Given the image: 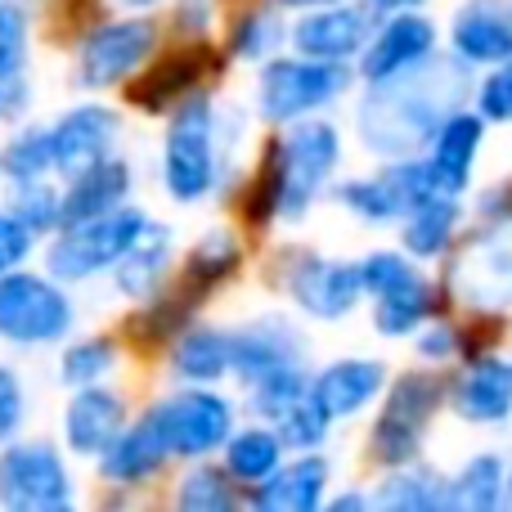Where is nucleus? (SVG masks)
<instances>
[{
    "label": "nucleus",
    "mask_w": 512,
    "mask_h": 512,
    "mask_svg": "<svg viewBox=\"0 0 512 512\" xmlns=\"http://www.w3.org/2000/svg\"><path fill=\"white\" fill-rule=\"evenodd\" d=\"M212 0H180L176 5V27L185 36H203L207 27H212Z\"/></svg>",
    "instance_id": "nucleus-47"
},
{
    "label": "nucleus",
    "mask_w": 512,
    "mask_h": 512,
    "mask_svg": "<svg viewBox=\"0 0 512 512\" xmlns=\"http://www.w3.org/2000/svg\"><path fill=\"white\" fill-rule=\"evenodd\" d=\"M283 459V436L274 427H248V432H230L225 441V472L234 481H265Z\"/></svg>",
    "instance_id": "nucleus-29"
},
{
    "label": "nucleus",
    "mask_w": 512,
    "mask_h": 512,
    "mask_svg": "<svg viewBox=\"0 0 512 512\" xmlns=\"http://www.w3.org/2000/svg\"><path fill=\"white\" fill-rule=\"evenodd\" d=\"M450 283L468 306H481V310L512 306V221L508 216L490 225L486 234H477L459 252Z\"/></svg>",
    "instance_id": "nucleus-10"
},
{
    "label": "nucleus",
    "mask_w": 512,
    "mask_h": 512,
    "mask_svg": "<svg viewBox=\"0 0 512 512\" xmlns=\"http://www.w3.org/2000/svg\"><path fill=\"white\" fill-rule=\"evenodd\" d=\"M436 409H441V378H436V373H405V378L391 387V400H387V409H382V418L373 423V459H382L387 468L414 463Z\"/></svg>",
    "instance_id": "nucleus-8"
},
{
    "label": "nucleus",
    "mask_w": 512,
    "mask_h": 512,
    "mask_svg": "<svg viewBox=\"0 0 512 512\" xmlns=\"http://www.w3.org/2000/svg\"><path fill=\"white\" fill-rule=\"evenodd\" d=\"M337 162H342V135L333 122L324 117H301L292 122L288 140L279 144V158H274V176H270V203L274 216L283 221H301L310 212L324 185L333 180Z\"/></svg>",
    "instance_id": "nucleus-2"
},
{
    "label": "nucleus",
    "mask_w": 512,
    "mask_h": 512,
    "mask_svg": "<svg viewBox=\"0 0 512 512\" xmlns=\"http://www.w3.org/2000/svg\"><path fill=\"white\" fill-rule=\"evenodd\" d=\"M144 225H149V216L131 212V207H117V212L63 225V234L50 243V256H45L50 274L63 283H81V279H95V274L113 270L126 256V248L144 234Z\"/></svg>",
    "instance_id": "nucleus-4"
},
{
    "label": "nucleus",
    "mask_w": 512,
    "mask_h": 512,
    "mask_svg": "<svg viewBox=\"0 0 512 512\" xmlns=\"http://www.w3.org/2000/svg\"><path fill=\"white\" fill-rule=\"evenodd\" d=\"M283 36H288L283 32V18L274 14V9H256V14H248L239 23V32H234V54L248 63H261L279 50Z\"/></svg>",
    "instance_id": "nucleus-40"
},
{
    "label": "nucleus",
    "mask_w": 512,
    "mask_h": 512,
    "mask_svg": "<svg viewBox=\"0 0 512 512\" xmlns=\"http://www.w3.org/2000/svg\"><path fill=\"white\" fill-rule=\"evenodd\" d=\"M23 414H27V396H23V382H18L14 369L0 364V445L23 427Z\"/></svg>",
    "instance_id": "nucleus-44"
},
{
    "label": "nucleus",
    "mask_w": 512,
    "mask_h": 512,
    "mask_svg": "<svg viewBox=\"0 0 512 512\" xmlns=\"http://www.w3.org/2000/svg\"><path fill=\"white\" fill-rule=\"evenodd\" d=\"M328 423H333V418H328L324 409H319V400L306 391V396L274 423V432H279L283 445H292V450H319L328 436Z\"/></svg>",
    "instance_id": "nucleus-36"
},
{
    "label": "nucleus",
    "mask_w": 512,
    "mask_h": 512,
    "mask_svg": "<svg viewBox=\"0 0 512 512\" xmlns=\"http://www.w3.org/2000/svg\"><path fill=\"white\" fill-rule=\"evenodd\" d=\"M504 459L499 454H477L463 463V472L450 481V508L463 512H490L504 504Z\"/></svg>",
    "instance_id": "nucleus-31"
},
{
    "label": "nucleus",
    "mask_w": 512,
    "mask_h": 512,
    "mask_svg": "<svg viewBox=\"0 0 512 512\" xmlns=\"http://www.w3.org/2000/svg\"><path fill=\"white\" fill-rule=\"evenodd\" d=\"M504 504L512 508V468H508V477H504Z\"/></svg>",
    "instance_id": "nucleus-52"
},
{
    "label": "nucleus",
    "mask_w": 512,
    "mask_h": 512,
    "mask_svg": "<svg viewBox=\"0 0 512 512\" xmlns=\"http://www.w3.org/2000/svg\"><path fill=\"white\" fill-rule=\"evenodd\" d=\"M382 387H387V364L382 360H337L310 378V396L319 400V409L328 418L360 414L364 405L378 400Z\"/></svg>",
    "instance_id": "nucleus-21"
},
{
    "label": "nucleus",
    "mask_w": 512,
    "mask_h": 512,
    "mask_svg": "<svg viewBox=\"0 0 512 512\" xmlns=\"http://www.w3.org/2000/svg\"><path fill=\"white\" fill-rule=\"evenodd\" d=\"M27 252H32V230L14 212H0V274L18 270V261H27Z\"/></svg>",
    "instance_id": "nucleus-45"
},
{
    "label": "nucleus",
    "mask_w": 512,
    "mask_h": 512,
    "mask_svg": "<svg viewBox=\"0 0 512 512\" xmlns=\"http://www.w3.org/2000/svg\"><path fill=\"white\" fill-rule=\"evenodd\" d=\"M373 27H378V9L373 5H315L306 18L292 23V50L306 59L346 63L369 45Z\"/></svg>",
    "instance_id": "nucleus-13"
},
{
    "label": "nucleus",
    "mask_w": 512,
    "mask_h": 512,
    "mask_svg": "<svg viewBox=\"0 0 512 512\" xmlns=\"http://www.w3.org/2000/svg\"><path fill=\"white\" fill-rule=\"evenodd\" d=\"M122 5H131V9H144V5H153V0H122Z\"/></svg>",
    "instance_id": "nucleus-53"
},
{
    "label": "nucleus",
    "mask_w": 512,
    "mask_h": 512,
    "mask_svg": "<svg viewBox=\"0 0 512 512\" xmlns=\"http://www.w3.org/2000/svg\"><path fill=\"white\" fill-rule=\"evenodd\" d=\"M153 32L149 18H113V23H99L95 32L81 41V59H77V77L86 90H104L126 81L144 59L153 54Z\"/></svg>",
    "instance_id": "nucleus-12"
},
{
    "label": "nucleus",
    "mask_w": 512,
    "mask_h": 512,
    "mask_svg": "<svg viewBox=\"0 0 512 512\" xmlns=\"http://www.w3.org/2000/svg\"><path fill=\"white\" fill-rule=\"evenodd\" d=\"M436 194H441V189H436L427 158H396L382 176L351 180V185L337 189L346 212H355L360 221H373V225L405 221L414 207H423L427 198H436Z\"/></svg>",
    "instance_id": "nucleus-9"
},
{
    "label": "nucleus",
    "mask_w": 512,
    "mask_h": 512,
    "mask_svg": "<svg viewBox=\"0 0 512 512\" xmlns=\"http://www.w3.org/2000/svg\"><path fill=\"white\" fill-rule=\"evenodd\" d=\"M279 5H292V9H315V5H333V0H279Z\"/></svg>",
    "instance_id": "nucleus-51"
},
{
    "label": "nucleus",
    "mask_w": 512,
    "mask_h": 512,
    "mask_svg": "<svg viewBox=\"0 0 512 512\" xmlns=\"http://www.w3.org/2000/svg\"><path fill=\"white\" fill-rule=\"evenodd\" d=\"M477 113L486 117V122H512V59L499 63V68L481 81Z\"/></svg>",
    "instance_id": "nucleus-42"
},
{
    "label": "nucleus",
    "mask_w": 512,
    "mask_h": 512,
    "mask_svg": "<svg viewBox=\"0 0 512 512\" xmlns=\"http://www.w3.org/2000/svg\"><path fill=\"white\" fill-rule=\"evenodd\" d=\"M373 499L369 495H360V490H351V495H337V499H328V508L333 512H346V508H369Z\"/></svg>",
    "instance_id": "nucleus-49"
},
{
    "label": "nucleus",
    "mask_w": 512,
    "mask_h": 512,
    "mask_svg": "<svg viewBox=\"0 0 512 512\" xmlns=\"http://www.w3.org/2000/svg\"><path fill=\"white\" fill-rule=\"evenodd\" d=\"M126 194H131V167L108 153V158L90 162L86 171H77L72 185L63 189V225H77V221H90V216L117 212Z\"/></svg>",
    "instance_id": "nucleus-23"
},
{
    "label": "nucleus",
    "mask_w": 512,
    "mask_h": 512,
    "mask_svg": "<svg viewBox=\"0 0 512 512\" xmlns=\"http://www.w3.org/2000/svg\"><path fill=\"white\" fill-rule=\"evenodd\" d=\"M32 108V86L18 68L0 72V122H18V117Z\"/></svg>",
    "instance_id": "nucleus-46"
},
{
    "label": "nucleus",
    "mask_w": 512,
    "mask_h": 512,
    "mask_svg": "<svg viewBox=\"0 0 512 512\" xmlns=\"http://www.w3.org/2000/svg\"><path fill=\"white\" fill-rule=\"evenodd\" d=\"M454 54L463 63H499L512 59V5L472 0L454 14Z\"/></svg>",
    "instance_id": "nucleus-20"
},
{
    "label": "nucleus",
    "mask_w": 512,
    "mask_h": 512,
    "mask_svg": "<svg viewBox=\"0 0 512 512\" xmlns=\"http://www.w3.org/2000/svg\"><path fill=\"white\" fill-rule=\"evenodd\" d=\"M27 50V14L18 5H0V72L18 68Z\"/></svg>",
    "instance_id": "nucleus-43"
},
{
    "label": "nucleus",
    "mask_w": 512,
    "mask_h": 512,
    "mask_svg": "<svg viewBox=\"0 0 512 512\" xmlns=\"http://www.w3.org/2000/svg\"><path fill=\"white\" fill-rule=\"evenodd\" d=\"M72 333V301L54 279L9 270L0 274V342L50 346Z\"/></svg>",
    "instance_id": "nucleus-6"
},
{
    "label": "nucleus",
    "mask_w": 512,
    "mask_h": 512,
    "mask_svg": "<svg viewBox=\"0 0 512 512\" xmlns=\"http://www.w3.org/2000/svg\"><path fill=\"white\" fill-rule=\"evenodd\" d=\"M230 355H234V373L252 387V382L274 378V373L301 369L306 346L283 319H256L243 333H230Z\"/></svg>",
    "instance_id": "nucleus-18"
},
{
    "label": "nucleus",
    "mask_w": 512,
    "mask_h": 512,
    "mask_svg": "<svg viewBox=\"0 0 512 512\" xmlns=\"http://www.w3.org/2000/svg\"><path fill=\"white\" fill-rule=\"evenodd\" d=\"M167 265H171V230L167 225H158V221H149L140 239H135L131 248H126L122 261L113 265L117 288H122L126 297H135V301H149L153 292H158Z\"/></svg>",
    "instance_id": "nucleus-26"
},
{
    "label": "nucleus",
    "mask_w": 512,
    "mask_h": 512,
    "mask_svg": "<svg viewBox=\"0 0 512 512\" xmlns=\"http://www.w3.org/2000/svg\"><path fill=\"white\" fill-rule=\"evenodd\" d=\"M346 86L351 81H346L342 63L306 59V54H297V59H270L261 72V86H256V113L274 126H292L306 113L328 108Z\"/></svg>",
    "instance_id": "nucleus-5"
},
{
    "label": "nucleus",
    "mask_w": 512,
    "mask_h": 512,
    "mask_svg": "<svg viewBox=\"0 0 512 512\" xmlns=\"http://www.w3.org/2000/svg\"><path fill=\"white\" fill-rule=\"evenodd\" d=\"M360 265L324 261V256H301L288 270V297L310 319H342L360 301Z\"/></svg>",
    "instance_id": "nucleus-14"
},
{
    "label": "nucleus",
    "mask_w": 512,
    "mask_h": 512,
    "mask_svg": "<svg viewBox=\"0 0 512 512\" xmlns=\"http://www.w3.org/2000/svg\"><path fill=\"white\" fill-rule=\"evenodd\" d=\"M427 315H432V283H427L423 274H414L409 283L387 288V292H378V297H373V328H378L382 337L414 333Z\"/></svg>",
    "instance_id": "nucleus-28"
},
{
    "label": "nucleus",
    "mask_w": 512,
    "mask_h": 512,
    "mask_svg": "<svg viewBox=\"0 0 512 512\" xmlns=\"http://www.w3.org/2000/svg\"><path fill=\"white\" fill-rule=\"evenodd\" d=\"M463 95H468L463 59L445 63L427 54L414 68L396 72L387 81H373L360 113H355V131H360L364 149L378 153V158H414L436 140L441 122L463 104Z\"/></svg>",
    "instance_id": "nucleus-1"
},
{
    "label": "nucleus",
    "mask_w": 512,
    "mask_h": 512,
    "mask_svg": "<svg viewBox=\"0 0 512 512\" xmlns=\"http://www.w3.org/2000/svg\"><path fill=\"white\" fill-rule=\"evenodd\" d=\"M117 131H122V122H117L113 108L86 104V108H72V113H63L59 122L50 126L54 171H63V176H77V171H86L90 162L108 158V153H113V144H117Z\"/></svg>",
    "instance_id": "nucleus-16"
},
{
    "label": "nucleus",
    "mask_w": 512,
    "mask_h": 512,
    "mask_svg": "<svg viewBox=\"0 0 512 512\" xmlns=\"http://www.w3.org/2000/svg\"><path fill=\"white\" fill-rule=\"evenodd\" d=\"M113 364H117V346L108 337H81V342H72L63 351V382L72 391L95 387V382H104L113 373Z\"/></svg>",
    "instance_id": "nucleus-34"
},
{
    "label": "nucleus",
    "mask_w": 512,
    "mask_h": 512,
    "mask_svg": "<svg viewBox=\"0 0 512 512\" xmlns=\"http://www.w3.org/2000/svg\"><path fill=\"white\" fill-rule=\"evenodd\" d=\"M162 436H167L171 454L180 459H203V454L221 450L234 432V405L216 391H185V396H171L153 409Z\"/></svg>",
    "instance_id": "nucleus-11"
},
{
    "label": "nucleus",
    "mask_w": 512,
    "mask_h": 512,
    "mask_svg": "<svg viewBox=\"0 0 512 512\" xmlns=\"http://www.w3.org/2000/svg\"><path fill=\"white\" fill-rule=\"evenodd\" d=\"M481 140H486V117L481 113H463L454 108L450 117L441 122L436 140L427 144V167H432V180L441 194L459 198L472 180V167H477Z\"/></svg>",
    "instance_id": "nucleus-17"
},
{
    "label": "nucleus",
    "mask_w": 512,
    "mask_h": 512,
    "mask_svg": "<svg viewBox=\"0 0 512 512\" xmlns=\"http://www.w3.org/2000/svg\"><path fill=\"white\" fill-rule=\"evenodd\" d=\"M122 427H126V405L113 391L77 387V396L63 409V441H68L72 454H86V459H99L117 441Z\"/></svg>",
    "instance_id": "nucleus-19"
},
{
    "label": "nucleus",
    "mask_w": 512,
    "mask_h": 512,
    "mask_svg": "<svg viewBox=\"0 0 512 512\" xmlns=\"http://www.w3.org/2000/svg\"><path fill=\"white\" fill-rule=\"evenodd\" d=\"M0 504L14 512H54L72 504V477L50 441H23L0 454Z\"/></svg>",
    "instance_id": "nucleus-7"
},
{
    "label": "nucleus",
    "mask_w": 512,
    "mask_h": 512,
    "mask_svg": "<svg viewBox=\"0 0 512 512\" xmlns=\"http://www.w3.org/2000/svg\"><path fill=\"white\" fill-rule=\"evenodd\" d=\"M14 216H18V221H23L32 234L59 230V225H63V194H59V189H50L45 180H27V185H18Z\"/></svg>",
    "instance_id": "nucleus-39"
},
{
    "label": "nucleus",
    "mask_w": 512,
    "mask_h": 512,
    "mask_svg": "<svg viewBox=\"0 0 512 512\" xmlns=\"http://www.w3.org/2000/svg\"><path fill=\"white\" fill-rule=\"evenodd\" d=\"M414 261H405L400 252H373L360 261V288L369 292V297H378V292L387 288H400V283L414 279Z\"/></svg>",
    "instance_id": "nucleus-41"
},
{
    "label": "nucleus",
    "mask_w": 512,
    "mask_h": 512,
    "mask_svg": "<svg viewBox=\"0 0 512 512\" xmlns=\"http://www.w3.org/2000/svg\"><path fill=\"white\" fill-rule=\"evenodd\" d=\"M230 472H216V468H198V472H189L185 481H180V490H176V499H180V508H189V512H230L239 499H234V486H230Z\"/></svg>",
    "instance_id": "nucleus-35"
},
{
    "label": "nucleus",
    "mask_w": 512,
    "mask_h": 512,
    "mask_svg": "<svg viewBox=\"0 0 512 512\" xmlns=\"http://www.w3.org/2000/svg\"><path fill=\"white\" fill-rule=\"evenodd\" d=\"M378 508H400V512H427V508H450V481H441L436 472H409L396 468V477H387L378 486V495H369Z\"/></svg>",
    "instance_id": "nucleus-32"
},
{
    "label": "nucleus",
    "mask_w": 512,
    "mask_h": 512,
    "mask_svg": "<svg viewBox=\"0 0 512 512\" xmlns=\"http://www.w3.org/2000/svg\"><path fill=\"white\" fill-rule=\"evenodd\" d=\"M454 225H459V203H454L450 194L427 198L423 207H414V212L405 216V230H400L405 252L409 256H441L454 239Z\"/></svg>",
    "instance_id": "nucleus-30"
},
{
    "label": "nucleus",
    "mask_w": 512,
    "mask_h": 512,
    "mask_svg": "<svg viewBox=\"0 0 512 512\" xmlns=\"http://www.w3.org/2000/svg\"><path fill=\"white\" fill-rule=\"evenodd\" d=\"M414 5H423V0H373V9H387V14H396V9H414Z\"/></svg>",
    "instance_id": "nucleus-50"
},
{
    "label": "nucleus",
    "mask_w": 512,
    "mask_h": 512,
    "mask_svg": "<svg viewBox=\"0 0 512 512\" xmlns=\"http://www.w3.org/2000/svg\"><path fill=\"white\" fill-rule=\"evenodd\" d=\"M454 414L468 418V423H481V427L504 423L512 414V364L495 360V355L468 364L459 387H454Z\"/></svg>",
    "instance_id": "nucleus-22"
},
{
    "label": "nucleus",
    "mask_w": 512,
    "mask_h": 512,
    "mask_svg": "<svg viewBox=\"0 0 512 512\" xmlns=\"http://www.w3.org/2000/svg\"><path fill=\"white\" fill-rule=\"evenodd\" d=\"M162 180L176 203H203L216 185V104L212 95H189L176 104L162 144Z\"/></svg>",
    "instance_id": "nucleus-3"
},
{
    "label": "nucleus",
    "mask_w": 512,
    "mask_h": 512,
    "mask_svg": "<svg viewBox=\"0 0 512 512\" xmlns=\"http://www.w3.org/2000/svg\"><path fill=\"white\" fill-rule=\"evenodd\" d=\"M0 171H5L14 185H27V180H45V171H54V153H50V131L41 126H27L0 153Z\"/></svg>",
    "instance_id": "nucleus-33"
},
{
    "label": "nucleus",
    "mask_w": 512,
    "mask_h": 512,
    "mask_svg": "<svg viewBox=\"0 0 512 512\" xmlns=\"http://www.w3.org/2000/svg\"><path fill=\"white\" fill-rule=\"evenodd\" d=\"M418 351H423V360H450V355L459 351V337H454L450 324H432L418 337Z\"/></svg>",
    "instance_id": "nucleus-48"
},
{
    "label": "nucleus",
    "mask_w": 512,
    "mask_h": 512,
    "mask_svg": "<svg viewBox=\"0 0 512 512\" xmlns=\"http://www.w3.org/2000/svg\"><path fill=\"white\" fill-rule=\"evenodd\" d=\"M328 463L319 454H301L288 468H274L265 481H256V508L265 512H315L324 504Z\"/></svg>",
    "instance_id": "nucleus-25"
},
{
    "label": "nucleus",
    "mask_w": 512,
    "mask_h": 512,
    "mask_svg": "<svg viewBox=\"0 0 512 512\" xmlns=\"http://www.w3.org/2000/svg\"><path fill=\"white\" fill-rule=\"evenodd\" d=\"M167 454H171V445H167V436H162L158 418L144 414L140 423L122 427V432H117V441L99 454V477L131 486V481H144L149 472H158Z\"/></svg>",
    "instance_id": "nucleus-24"
},
{
    "label": "nucleus",
    "mask_w": 512,
    "mask_h": 512,
    "mask_svg": "<svg viewBox=\"0 0 512 512\" xmlns=\"http://www.w3.org/2000/svg\"><path fill=\"white\" fill-rule=\"evenodd\" d=\"M310 391L306 373L301 369H288V373H274V378H261L252 382V414L270 418V423H279L283 414H288L292 405H297L301 396Z\"/></svg>",
    "instance_id": "nucleus-38"
},
{
    "label": "nucleus",
    "mask_w": 512,
    "mask_h": 512,
    "mask_svg": "<svg viewBox=\"0 0 512 512\" xmlns=\"http://www.w3.org/2000/svg\"><path fill=\"white\" fill-rule=\"evenodd\" d=\"M171 373L180 382H221L225 373H234V355H230V333H216V328H189L185 337L171 351Z\"/></svg>",
    "instance_id": "nucleus-27"
},
{
    "label": "nucleus",
    "mask_w": 512,
    "mask_h": 512,
    "mask_svg": "<svg viewBox=\"0 0 512 512\" xmlns=\"http://www.w3.org/2000/svg\"><path fill=\"white\" fill-rule=\"evenodd\" d=\"M436 50V27L427 23L423 14H391L387 23L373 27L369 45L360 50V77L369 81H387L396 77V72L414 68V63H423L427 54Z\"/></svg>",
    "instance_id": "nucleus-15"
},
{
    "label": "nucleus",
    "mask_w": 512,
    "mask_h": 512,
    "mask_svg": "<svg viewBox=\"0 0 512 512\" xmlns=\"http://www.w3.org/2000/svg\"><path fill=\"white\" fill-rule=\"evenodd\" d=\"M239 265V243H234L230 230H212L198 239V248L189 252V279L194 283H216L225 274H234Z\"/></svg>",
    "instance_id": "nucleus-37"
}]
</instances>
